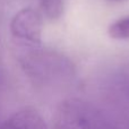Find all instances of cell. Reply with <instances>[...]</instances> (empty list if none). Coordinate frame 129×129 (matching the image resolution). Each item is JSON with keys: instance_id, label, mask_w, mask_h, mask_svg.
Masks as SVG:
<instances>
[{"instance_id": "obj_1", "label": "cell", "mask_w": 129, "mask_h": 129, "mask_svg": "<svg viewBox=\"0 0 129 129\" xmlns=\"http://www.w3.org/2000/svg\"><path fill=\"white\" fill-rule=\"evenodd\" d=\"M56 129H121L102 109L78 98L64 100L57 110Z\"/></svg>"}, {"instance_id": "obj_2", "label": "cell", "mask_w": 129, "mask_h": 129, "mask_svg": "<svg viewBox=\"0 0 129 129\" xmlns=\"http://www.w3.org/2000/svg\"><path fill=\"white\" fill-rule=\"evenodd\" d=\"M22 64L27 75L42 85L66 84L75 76L71 61L57 52L32 50L23 57Z\"/></svg>"}, {"instance_id": "obj_3", "label": "cell", "mask_w": 129, "mask_h": 129, "mask_svg": "<svg viewBox=\"0 0 129 129\" xmlns=\"http://www.w3.org/2000/svg\"><path fill=\"white\" fill-rule=\"evenodd\" d=\"M42 18L38 11L32 8H23L11 19L10 32L15 38L39 44L42 36Z\"/></svg>"}, {"instance_id": "obj_4", "label": "cell", "mask_w": 129, "mask_h": 129, "mask_svg": "<svg viewBox=\"0 0 129 129\" xmlns=\"http://www.w3.org/2000/svg\"><path fill=\"white\" fill-rule=\"evenodd\" d=\"M1 129H49V127L36 110L25 108L16 111Z\"/></svg>"}, {"instance_id": "obj_5", "label": "cell", "mask_w": 129, "mask_h": 129, "mask_svg": "<svg viewBox=\"0 0 129 129\" xmlns=\"http://www.w3.org/2000/svg\"><path fill=\"white\" fill-rule=\"evenodd\" d=\"M109 36L114 40H129V16L116 20L109 26Z\"/></svg>"}, {"instance_id": "obj_6", "label": "cell", "mask_w": 129, "mask_h": 129, "mask_svg": "<svg viewBox=\"0 0 129 129\" xmlns=\"http://www.w3.org/2000/svg\"><path fill=\"white\" fill-rule=\"evenodd\" d=\"M41 7L50 20L59 19L63 14V0H41Z\"/></svg>"}, {"instance_id": "obj_7", "label": "cell", "mask_w": 129, "mask_h": 129, "mask_svg": "<svg viewBox=\"0 0 129 129\" xmlns=\"http://www.w3.org/2000/svg\"><path fill=\"white\" fill-rule=\"evenodd\" d=\"M111 1H116V2H123V1H127V0H111Z\"/></svg>"}, {"instance_id": "obj_8", "label": "cell", "mask_w": 129, "mask_h": 129, "mask_svg": "<svg viewBox=\"0 0 129 129\" xmlns=\"http://www.w3.org/2000/svg\"><path fill=\"white\" fill-rule=\"evenodd\" d=\"M0 129H1V128H0Z\"/></svg>"}]
</instances>
